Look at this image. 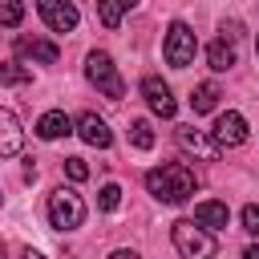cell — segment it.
<instances>
[{"mask_svg":"<svg viewBox=\"0 0 259 259\" xmlns=\"http://www.w3.org/2000/svg\"><path fill=\"white\" fill-rule=\"evenodd\" d=\"M194 170L186 166V162H166V166H158V170H150L146 174V190L158 198V202H170V206H178V202H186L190 194H194Z\"/></svg>","mask_w":259,"mask_h":259,"instance_id":"cell-1","label":"cell"},{"mask_svg":"<svg viewBox=\"0 0 259 259\" xmlns=\"http://www.w3.org/2000/svg\"><path fill=\"white\" fill-rule=\"evenodd\" d=\"M170 239H174V247H178L182 259H214V251H219L214 235L202 223H194V219H178L170 227Z\"/></svg>","mask_w":259,"mask_h":259,"instance_id":"cell-2","label":"cell"},{"mask_svg":"<svg viewBox=\"0 0 259 259\" xmlns=\"http://www.w3.org/2000/svg\"><path fill=\"white\" fill-rule=\"evenodd\" d=\"M85 77H89V85L101 93V97H109V101H121L125 97V81L117 77V65H113V57L109 53H89L85 57Z\"/></svg>","mask_w":259,"mask_h":259,"instance_id":"cell-3","label":"cell"},{"mask_svg":"<svg viewBox=\"0 0 259 259\" xmlns=\"http://www.w3.org/2000/svg\"><path fill=\"white\" fill-rule=\"evenodd\" d=\"M194 53H198V36H194V28H190L186 20H170L166 40H162V57H166V65L186 69V65H194Z\"/></svg>","mask_w":259,"mask_h":259,"instance_id":"cell-4","label":"cell"},{"mask_svg":"<svg viewBox=\"0 0 259 259\" xmlns=\"http://www.w3.org/2000/svg\"><path fill=\"white\" fill-rule=\"evenodd\" d=\"M49 223H53L57 231H77V227L85 223V202H81V194L69 190V186H57V190L49 194Z\"/></svg>","mask_w":259,"mask_h":259,"instance_id":"cell-5","label":"cell"},{"mask_svg":"<svg viewBox=\"0 0 259 259\" xmlns=\"http://www.w3.org/2000/svg\"><path fill=\"white\" fill-rule=\"evenodd\" d=\"M36 12H40V20H45L53 32H73L77 20H81V12H77L69 0H36Z\"/></svg>","mask_w":259,"mask_h":259,"instance_id":"cell-6","label":"cell"},{"mask_svg":"<svg viewBox=\"0 0 259 259\" xmlns=\"http://www.w3.org/2000/svg\"><path fill=\"white\" fill-rule=\"evenodd\" d=\"M142 97H146V105L158 113V117H174L178 113V101H174V93H170V85L162 81V77H142Z\"/></svg>","mask_w":259,"mask_h":259,"instance_id":"cell-7","label":"cell"},{"mask_svg":"<svg viewBox=\"0 0 259 259\" xmlns=\"http://www.w3.org/2000/svg\"><path fill=\"white\" fill-rule=\"evenodd\" d=\"M210 138H214L223 150L243 146V142H247V117H243V113H235V109L219 113V117H214V130H210Z\"/></svg>","mask_w":259,"mask_h":259,"instance_id":"cell-8","label":"cell"},{"mask_svg":"<svg viewBox=\"0 0 259 259\" xmlns=\"http://www.w3.org/2000/svg\"><path fill=\"white\" fill-rule=\"evenodd\" d=\"M178 146H182L186 154L202 158V162H214V158L223 154V146H219L214 138H206L202 130H194V125H182V130H178Z\"/></svg>","mask_w":259,"mask_h":259,"instance_id":"cell-9","label":"cell"},{"mask_svg":"<svg viewBox=\"0 0 259 259\" xmlns=\"http://www.w3.org/2000/svg\"><path fill=\"white\" fill-rule=\"evenodd\" d=\"M16 53L24 61H36V65H57V57H61V49L53 40H40V36H20L16 40Z\"/></svg>","mask_w":259,"mask_h":259,"instance_id":"cell-10","label":"cell"},{"mask_svg":"<svg viewBox=\"0 0 259 259\" xmlns=\"http://www.w3.org/2000/svg\"><path fill=\"white\" fill-rule=\"evenodd\" d=\"M20 146H24V130H20L16 113L12 109H0V158L20 154Z\"/></svg>","mask_w":259,"mask_h":259,"instance_id":"cell-11","label":"cell"},{"mask_svg":"<svg viewBox=\"0 0 259 259\" xmlns=\"http://www.w3.org/2000/svg\"><path fill=\"white\" fill-rule=\"evenodd\" d=\"M69 134H73V121H69V113H65V109H49V113H40V117H36V138L57 142V138H69Z\"/></svg>","mask_w":259,"mask_h":259,"instance_id":"cell-12","label":"cell"},{"mask_svg":"<svg viewBox=\"0 0 259 259\" xmlns=\"http://www.w3.org/2000/svg\"><path fill=\"white\" fill-rule=\"evenodd\" d=\"M77 134H81L89 146H97V150H109V146H113V134H109V125H105L97 113H81V117H77Z\"/></svg>","mask_w":259,"mask_h":259,"instance_id":"cell-13","label":"cell"},{"mask_svg":"<svg viewBox=\"0 0 259 259\" xmlns=\"http://www.w3.org/2000/svg\"><path fill=\"white\" fill-rule=\"evenodd\" d=\"M194 223H202L206 231H223V227L231 223V210H227V202L206 198V202H198V206H194Z\"/></svg>","mask_w":259,"mask_h":259,"instance_id":"cell-14","label":"cell"},{"mask_svg":"<svg viewBox=\"0 0 259 259\" xmlns=\"http://www.w3.org/2000/svg\"><path fill=\"white\" fill-rule=\"evenodd\" d=\"M206 61H210V69H214V73H227V69L235 65V40H227V36L210 40V49H206Z\"/></svg>","mask_w":259,"mask_h":259,"instance_id":"cell-15","label":"cell"},{"mask_svg":"<svg viewBox=\"0 0 259 259\" xmlns=\"http://www.w3.org/2000/svg\"><path fill=\"white\" fill-rule=\"evenodd\" d=\"M138 0H97V16H101V24L105 28H117L121 24V16L134 8Z\"/></svg>","mask_w":259,"mask_h":259,"instance_id":"cell-16","label":"cell"},{"mask_svg":"<svg viewBox=\"0 0 259 259\" xmlns=\"http://www.w3.org/2000/svg\"><path fill=\"white\" fill-rule=\"evenodd\" d=\"M214 105H219V85H214V81H202V85H194L190 109H194V113H210Z\"/></svg>","mask_w":259,"mask_h":259,"instance_id":"cell-17","label":"cell"},{"mask_svg":"<svg viewBox=\"0 0 259 259\" xmlns=\"http://www.w3.org/2000/svg\"><path fill=\"white\" fill-rule=\"evenodd\" d=\"M130 142H134L138 150H150V146H154V130H150L146 117H138V121L130 125Z\"/></svg>","mask_w":259,"mask_h":259,"instance_id":"cell-18","label":"cell"},{"mask_svg":"<svg viewBox=\"0 0 259 259\" xmlns=\"http://www.w3.org/2000/svg\"><path fill=\"white\" fill-rule=\"evenodd\" d=\"M97 206H101V210H117V206H121V186H117V182H105V186L97 190Z\"/></svg>","mask_w":259,"mask_h":259,"instance_id":"cell-19","label":"cell"},{"mask_svg":"<svg viewBox=\"0 0 259 259\" xmlns=\"http://www.w3.org/2000/svg\"><path fill=\"white\" fill-rule=\"evenodd\" d=\"M20 20H24V4H20V0H0V24L12 28V24H20Z\"/></svg>","mask_w":259,"mask_h":259,"instance_id":"cell-20","label":"cell"},{"mask_svg":"<svg viewBox=\"0 0 259 259\" xmlns=\"http://www.w3.org/2000/svg\"><path fill=\"white\" fill-rule=\"evenodd\" d=\"M24 81H28L24 65H0V85H24Z\"/></svg>","mask_w":259,"mask_h":259,"instance_id":"cell-21","label":"cell"},{"mask_svg":"<svg viewBox=\"0 0 259 259\" xmlns=\"http://www.w3.org/2000/svg\"><path fill=\"white\" fill-rule=\"evenodd\" d=\"M65 174H69L73 182H85V178H89V166H85V158H65Z\"/></svg>","mask_w":259,"mask_h":259,"instance_id":"cell-22","label":"cell"},{"mask_svg":"<svg viewBox=\"0 0 259 259\" xmlns=\"http://www.w3.org/2000/svg\"><path fill=\"white\" fill-rule=\"evenodd\" d=\"M243 231L259 235V206H255V202H251V206H243Z\"/></svg>","mask_w":259,"mask_h":259,"instance_id":"cell-23","label":"cell"},{"mask_svg":"<svg viewBox=\"0 0 259 259\" xmlns=\"http://www.w3.org/2000/svg\"><path fill=\"white\" fill-rule=\"evenodd\" d=\"M109 259H138V251H125V247H121V251H113Z\"/></svg>","mask_w":259,"mask_h":259,"instance_id":"cell-24","label":"cell"},{"mask_svg":"<svg viewBox=\"0 0 259 259\" xmlns=\"http://www.w3.org/2000/svg\"><path fill=\"white\" fill-rule=\"evenodd\" d=\"M243 259H259V247H247V251H243Z\"/></svg>","mask_w":259,"mask_h":259,"instance_id":"cell-25","label":"cell"},{"mask_svg":"<svg viewBox=\"0 0 259 259\" xmlns=\"http://www.w3.org/2000/svg\"><path fill=\"white\" fill-rule=\"evenodd\" d=\"M24 259H45V255L40 251H24Z\"/></svg>","mask_w":259,"mask_h":259,"instance_id":"cell-26","label":"cell"}]
</instances>
